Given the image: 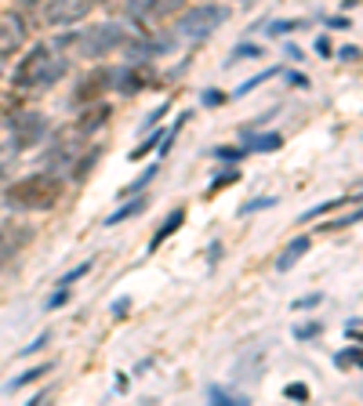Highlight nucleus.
<instances>
[{"label": "nucleus", "mask_w": 363, "mask_h": 406, "mask_svg": "<svg viewBox=\"0 0 363 406\" xmlns=\"http://www.w3.org/2000/svg\"><path fill=\"white\" fill-rule=\"evenodd\" d=\"M8 203L11 207H26V210H47L55 207L58 196H62V178L51 174V171H40V174H29L22 182L8 185Z\"/></svg>", "instance_id": "obj_1"}, {"label": "nucleus", "mask_w": 363, "mask_h": 406, "mask_svg": "<svg viewBox=\"0 0 363 406\" xmlns=\"http://www.w3.org/2000/svg\"><path fill=\"white\" fill-rule=\"evenodd\" d=\"M62 73H66V62L47 55V47H33V51L26 55V62L19 66V73H15V84L19 87H29V84L47 87V84H55Z\"/></svg>", "instance_id": "obj_2"}, {"label": "nucleus", "mask_w": 363, "mask_h": 406, "mask_svg": "<svg viewBox=\"0 0 363 406\" xmlns=\"http://www.w3.org/2000/svg\"><path fill=\"white\" fill-rule=\"evenodd\" d=\"M128 44V33H124V26L117 22H105V26H91L87 33L76 37V47H81V55L87 58H102V55H113L117 47Z\"/></svg>", "instance_id": "obj_3"}, {"label": "nucleus", "mask_w": 363, "mask_h": 406, "mask_svg": "<svg viewBox=\"0 0 363 406\" xmlns=\"http://www.w3.org/2000/svg\"><path fill=\"white\" fill-rule=\"evenodd\" d=\"M226 19H229V8H222V4H196V8H189L178 19V33L200 40V37L214 33Z\"/></svg>", "instance_id": "obj_4"}, {"label": "nucleus", "mask_w": 363, "mask_h": 406, "mask_svg": "<svg viewBox=\"0 0 363 406\" xmlns=\"http://www.w3.org/2000/svg\"><path fill=\"white\" fill-rule=\"evenodd\" d=\"M44 135H47V117H44V112L29 109V112H15V117H11V138H15L19 149L37 145Z\"/></svg>", "instance_id": "obj_5"}, {"label": "nucleus", "mask_w": 363, "mask_h": 406, "mask_svg": "<svg viewBox=\"0 0 363 406\" xmlns=\"http://www.w3.org/2000/svg\"><path fill=\"white\" fill-rule=\"evenodd\" d=\"M94 0H55L47 8V26H69V22H81L84 15L91 11Z\"/></svg>", "instance_id": "obj_6"}, {"label": "nucleus", "mask_w": 363, "mask_h": 406, "mask_svg": "<svg viewBox=\"0 0 363 406\" xmlns=\"http://www.w3.org/2000/svg\"><path fill=\"white\" fill-rule=\"evenodd\" d=\"M302 254H309V236H298V239H291L287 247H283V254L276 257V269H280V272H287L291 265L302 262Z\"/></svg>", "instance_id": "obj_7"}, {"label": "nucleus", "mask_w": 363, "mask_h": 406, "mask_svg": "<svg viewBox=\"0 0 363 406\" xmlns=\"http://www.w3.org/2000/svg\"><path fill=\"white\" fill-rule=\"evenodd\" d=\"M185 221V210L178 207V210H171V214L164 218V225H160V229H156V236H153V243H149V251H160V243L171 236V232H178V225Z\"/></svg>", "instance_id": "obj_8"}, {"label": "nucleus", "mask_w": 363, "mask_h": 406, "mask_svg": "<svg viewBox=\"0 0 363 406\" xmlns=\"http://www.w3.org/2000/svg\"><path fill=\"white\" fill-rule=\"evenodd\" d=\"M146 207H149V200H146V196H135L131 203H124L120 210H113V214H109V218H105V225H109V229H117V225H120V221H128V218H135V214H138V210H146Z\"/></svg>", "instance_id": "obj_9"}, {"label": "nucleus", "mask_w": 363, "mask_h": 406, "mask_svg": "<svg viewBox=\"0 0 363 406\" xmlns=\"http://www.w3.org/2000/svg\"><path fill=\"white\" fill-rule=\"evenodd\" d=\"M280 145H283V138H280L276 131H265V135H258V138H251L247 149H251V153H276Z\"/></svg>", "instance_id": "obj_10"}, {"label": "nucleus", "mask_w": 363, "mask_h": 406, "mask_svg": "<svg viewBox=\"0 0 363 406\" xmlns=\"http://www.w3.org/2000/svg\"><path fill=\"white\" fill-rule=\"evenodd\" d=\"M109 76H117V73H105V69H99V73H91L87 80H84V87H81V94H76V99H94V94H99L105 84L102 80H109Z\"/></svg>", "instance_id": "obj_11"}, {"label": "nucleus", "mask_w": 363, "mask_h": 406, "mask_svg": "<svg viewBox=\"0 0 363 406\" xmlns=\"http://www.w3.org/2000/svg\"><path fill=\"white\" fill-rule=\"evenodd\" d=\"M345 203H353V196H338V200H327V203H320V207H312V210H305V214H302V221L323 218L327 210H338V207H345Z\"/></svg>", "instance_id": "obj_12"}, {"label": "nucleus", "mask_w": 363, "mask_h": 406, "mask_svg": "<svg viewBox=\"0 0 363 406\" xmlns=\"http://www.w3.org/2000/svg\"><path fill=\"white\" fill-rule=\"evenodd\" d=\"M47 370H51V363H44V366H33V370H26L22 378L8 381V388H11V392H15V388H26V384H33V381H40V378H44Z\"/></svg>", "instance_id": "obj_13"}, {"label": "nucleus", "mask_w": 363, "mask_h": 406, "mask_svg": "<svg viewBox=\"0 0 363 406\" xmlns=\"http://www.w3.org/2000/svg\"><path fill=\"white\" fill-rule=\"evenodd\" d=\"M356 221H363V207L353 210V214H345V218H335V221L320 225V232H338V229H349V225H356Z\"/></svg>", "instance_id": "obj_14"}, {"label": "nucleus", "mask_w": 363, "mask_h": 406, "mask_svg": "<svg viewBox=\"0 0 363 406\" xmlns=\"http://www.w3.org/2000/svg\"><path fill=\"white\" fill-rule=\"evenodd\" d=\"M164 138H171V131H153V135L146 138V145H138V149H131V160H142L146 153H153L156 145H164Z\"/></svg>", "instance_id": "obj_15"}, {"label": "nucleus", "mask_w": 363, "mask_h": 406, "mask_svg": "<svg viewBox=\"0 0 363 406\" xmlns=\"http://www.w3.org/2000/svg\"><path fill=\"white\" fill-rule=\"evenodd\" d=\"M276 73H280V69H265L262 76H251V80H247V84H240V87H236V91H233V99H244V94H251V91H255V87H262V84H265V80H269V76H276Z\"/></svg>", "instance_id": "obj_16"}, {"label": "nucleus", "mask_w": 363, "mask_h": 406, "mask_svg": "<svg viewBox=\"0 0 363 406\" xmlns=\"http://www.w3.org/2000/svg\"><path fill=\"white\" fill-rule=\"evenodd\" d=\"M258 55H262V47H255V44H240V47H233L229 66H236V62H247V58H258Z\"/></svg>", "instance_id": "obj_17"}, {"label": "nucleus", "mask_w": 363, "mask_h": 406, "mask_svg": "<svg viewBox=\"0 0 363 406\" xmlns=\"http://www.w3.org/2000/svg\"><path fill=\"white\" fill-rule=\"evenodd\" d=\"M153 178H156V167H146V174H138L135 182H131L128 189H124V196H135V192H142V189H146V185L153 182Z\"/></svg>", "instance_id": "obj_18"}, {"label": "nucleus", "mask_w": 363, "mask_h": 406, "mask_svg": "<svg viewBox=\"0 0 363 406\" xmlns=\"http://www.w3.org/2000/svg\"><path fill=\"white\" fill-rule=\"evenodd\" d=\"M91 265H94V262L87 257V262H81L76 269H69V272H66V276H62V280H58V287H69V283H76V280H81V276H87V272H91Z\"/></svg>", "instance_id": "obj_19"}, {"label": "nucleus", "mask_w": 363, "mask_h": 406, "mask_svg": "<svg viewBox=\"0 0 363 406\" xmlns=\"http://www.w3.org/2000/svg\"><path fill=\"white\" fill-rule=\"evenodd\" d=\"M208 399H214V403H222V406H226V403H240V406L247 403L244 396H236V392H226V388H208Z\"/></svg>", "instance_id": "obj_20"}, {"label": "nucleus", "mask_w": 363, "mask_h": 406, "mask_svg": "<svg viewBox=\"0 0 363 406\" xmlns=\"http://www.w3.org/2000/svg\"><path fill=\"white\" fill-rule=\"evenodd\" d=\"M283 396H287V399H294V403H305V399H309V384L294 381V384H287V388H283Z\"/></svg>", "instance_id": "obj_21"}, {"label": "nucleus", "mask_w": 363, "mask_h": 406, "mask_svg": "<svg viewBox=\"0 0 363 406\" xmlns=\"http://www.w3.org/2000/svg\"><path fill=\"white\" fill-rule=\"evenodd\" d=\"M265 207H276V200H273V196H258V200L244 203V207H240V214H255V210H265Z\"/></svg>", "instance_id": "obj_22"}, {"label": "nucleus", "mask_w": 363, "mask_h": 406, "mask_svg": "<svg viewBox=\"0 0 363 406\" xmlns=\"http://www.w3.org/2000/svg\"><path fill=\"white\" fill-rule=\"evenodd\" d=\"M335 363H338V366H363V355H360V352H338Z\"/></svg>", "instance_id": "obj_23"}, {"label": "nucleus", "mask_w": 363, "mask_h": 406, "mask_svg": "<svg viewBox=\"0 0 363 406\" xmlns=\"http://www.w3.org/2000/svg\"><path fill=\"white\" fill-rule=\"evenodd\" d=\"M47 341H51V334H47V330H44V334H37L33 341H29V345H26V348H22L19 355H29V352H40V348L47 345Z\"/></svg>", "instance_id": "obj_24"}, {"label": "nucleus", "mask_w": 363, "mask_h": 406, "mask_svg": "<svg viewBox=\"0 0 363 406\" xmlns=\"http://www.w3.org/2000/svg\"><path fill=\"white\" fill-rule=\"evenodd\" d=\"M233 182H240V171H226V174H222V178H218V182H214V185H211V196H214V192H218V189H226V185H233Z\"/></svg>", "instance_id": "obj_25"}, {"label": "nucleus", "mask_w": 363, "mask_h": 406, "mask_svg": "<svg viewBox=\"0 0 363 406\" xmlns=\"http://www.w3.org/2000/svg\"><path fill=\"white\" fill-rule=\"evenodd\" d=\"M182 4V0H156V4H153V11L156 15H171V11H175Z\"/></svg>", "instance_id": "obj_26"}, {"label": "nucleus", "mask_w": 363, "mask_h": 406, "mask_svg": "<svg viewBox=\"0 0 363 406\" xmlns=\"http://www.w3.org/2000/svg\"><path fill=\"white\" fill-rule=\"evenodd\" d=\"M69 301V290H55L51 298H47V308H58V305H66Z\"/></svg>", "instance_id": "obj_27"}, {"label": "nucleus", "mask_w": 363, "mask_h": 406, "mask_svg": "<svg viewBox=\"0 0 363 406\" xmlns=\"http://www.w3.org/2000/svg\"><path fill=\"white\" fill-rule=\"evenodd\" d=\"M128 308H131V298H120V301H113V316H117V319H124V316H128Z\"/></svg>", "instance_id": "obj_28"}, {"label": "nucleus", "mask_w": 363, "mask_h": 406, "mask_svg": "<svg viewBox=\"0 0 363 406\" xmlns=\"http://www.w3.org/2000/svg\"><path fill=\"white\" fill-rule=\"evenodd\" d=\"M287 84L291 87H309V76L305 73H287Z\"/></svg>", "instance_id": "obj_29"}, {"label": "nucleus", "mask_w": 363, "mask_h": 406, "mask_svg": "<svg viewBox=\"0 0 363 406\" xmlns=\"http://www.w3.org/2000/svg\"><path fill=\"white\" fill-rule=\"evenodd\" d=\"M294 334H298V337L305 341V337H312V334H320V323H309V327H298Z\"/></svg>", "instance_id": "obj_30"}, {"label": "nucleus", "mask_w": 363, "mask_h": 406, "mask_svg": "<svg viewBox=\"0 0 363 406\" xmlns=\"http://www.w3.org/2000/svg\"><path fill=\"white\" fill-rule=\"evenodd\" d=\"M287 29H302V22H276V26H273V33L280 37V33H287Z\"/></svg>", "instance_id": "obj_31"}, {"label": "nucleus", "mask_w": 363, "mask_h": 406, "mask_svg": "<svg viewBox=\"0 0 363 406\" xmlns=\"http://www.w3.org/2000/svg\"><path fill=\"white\" fill-rule=\"evenodd\" d=\"M164 112H167V105H160V109H156V112H149V120H146V124H142V131H146V127H153L156 120H160V117H164Z\"/></svg>", "instance_id": "obj_32"}, {"label": "nucleus", "mask_w": 363, "mask_h": 406, "mask_svg": "<svg viewBox=\"0 0 363 406\" xmlns=\"http://www.w3.org/2000/svg\"><path fill=\"white\" fill-rule=\"evenodd\" d=\"M312 305H320V294H309L302 301H294V308H312Z\"/></svg>", "instance_id": "obj_33"}, {"label": "nucleus", "mask_w": 363, "mask_h": 406, "mask_svg": "<svg viewBox=\"0 0 363 406\" xmlns=\"http://www.w3.org/2000/svg\"><path fill=\"white\" fill-rule=\"evenodd\" d=\"M203 105H222V94H218V91H208V94H203Z\"/></svg>", "instance_id": "obj_34"}]
</instances>
